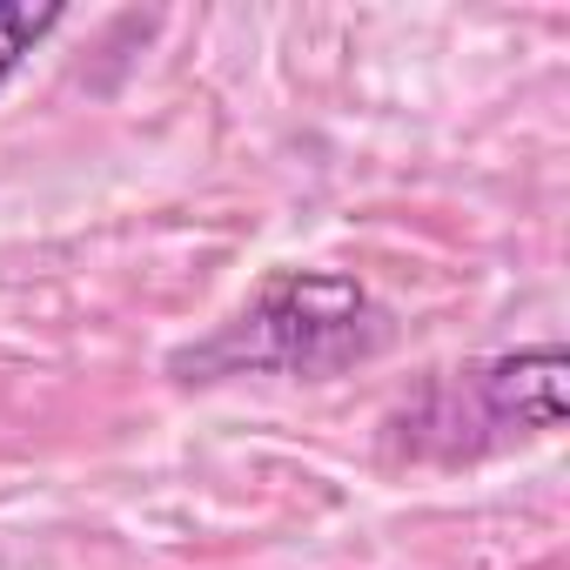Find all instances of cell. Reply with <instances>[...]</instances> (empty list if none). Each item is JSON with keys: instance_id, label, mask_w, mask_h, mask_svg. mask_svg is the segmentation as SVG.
Instances as JSON below:
<instances>
[{"instance_id": "2", "label": "cell", "mask_w": 570, "mask_h": 570, "mask_svg": "<svg viewBox=\"0 0 570 570\" xmlns=\"http://www.w3.org/2000/svg\"><path fill=\"white\" fill-rule=\"evenodd\" d=\"M563 423V356L557 350H523L497 356L476 370H456L423 396L410 416V443L436 456H476L503 436H543Z\"/></svg>"}, {"instance_id": "3", "label": "cell", "mask_w": 570, "mask_h": 570, "mask_svg": "<svg viewBox=\"0 0 570 570\" xmlns=\"http://www.w3.org/2000/svg\"><path fill=\"white\" fill-rule=\"evenodd\" d=\"M61 28V8H28V0H0V81H8L48 35Z\"/></svg>"}, {"instance_id": "1", "label": "cell", "mask_w": 570, "mask_h": 570, "mask_svg": "<svg viewBox=\"0 0 570 570\" xmlns=\"http://www.w3.org/2000/svg\"><path fill=\"white\" fill-rule=\"evenodd\" d=\"M390 343V316L370 303L363 282L350 275H316L289 268L262 282V296L202 350L175 356V370L195 376H228V370H289V376H323L343 363H363Z\"/></svg>"}]
</instances>
